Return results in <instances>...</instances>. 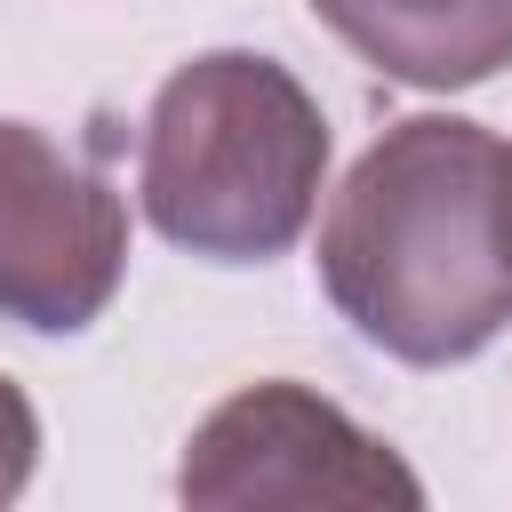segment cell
<instances>
[{"label":"cell","mask_w":512,"mask_h":512,"mask_svg":"<svg viewBox=\"0 0 512 512\" xmlns=\"http://www.w3.org/2000/svg\"><path fill=\"white\" fill-rule=\"evenodd\" d=\"M128 272V200L32 120H0V320L80 336Z\"/></svg>","instance_id":"obj_4"},{"label":"cell","mask_w":512,"mask_h":512,"mask_svg":"<svg viewBox=\"0 0 512 512\" xmlns=\"http://www.w3.org/2000/svg\"><path fill=\"white\" fill-rule=\"evenodd\" d=\"M32 464H40V416H32L24 384H16V376H0V504H8V496H24Z\"/></svg>","instance_id":"obj_6"},{"label":"cell","mask_w":512,"mask_h":512,"mask_svg":"<svg viewBox=\"0 0 512 512\" xmlns=\"http://www.w3.org/2000/svg\"><path fill=\"white\" fill-rule=\"evenodd\" d=\"M328 184V112L256 48L176 64L144 112L136 200L144 224L200 264H272L304 240Z\"/></svg>","instance_id":"obj_2"},{"label":"cell","mask_w":512,"mask_h":512,"mask_svg":"<svg viewBox=\"0 0 512 512\" xmlns=\"http://www.w3.org/2000/svg\"><path fill=\"white\" fill-rule=\"evenodd\" d=\"M312 16L400 88H480L512 64V0H312Z\"/></svg>","instance_id":"obj_5"},{"label":"cell","mask_w":512,"mask_h":512,"mask_svg":"<svg viewBox=\"0 0 512 512\" xmlns=\"http://www.w3.org/2000/svg\"><path fill=\"white\" fill-rule=\"evenodd\" d=\"M320 288L360 344L456 368L512 328V144L456 112L392 120L320 216Z\"/></svg>","instance_id":"obj_1"},{"label":"cell","mask_w":512,"mask_h":512,"mask_svg":"<svg viewBox=\"0 0 512 512\" xmlns=\"http://www.w3.org/2000/svg\"><path fill=\"white\" fill-rule=\"evenodd\" d=\"M176 496L200 512H240V504H424V480L336 400L312 384H240L200 416L176 464Z\"/></svg>","instance_id":"obj_3"}]
</instances>
